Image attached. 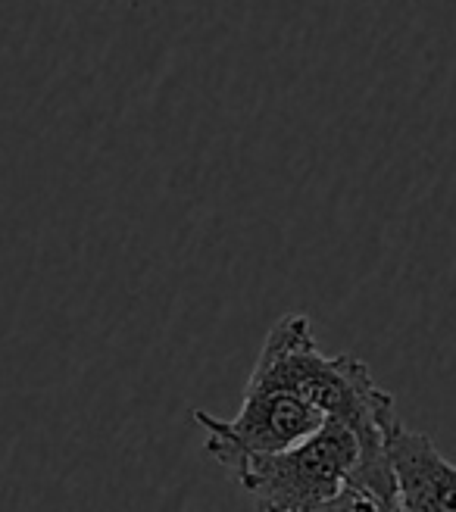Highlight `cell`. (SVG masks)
Returning a JSON list of instances; mask_svg holds the SVG:
<instances>
[{
    "label": "cell",
    "instance_id": "6da1fadb",
    "mask_svg": "<svg viewBox=\"0 0 456 512\" xmlns=\"http://www.w3.org/2000/svg\"><path fill=\"white\" fill-rule=\"evenodd\" d=\"M247 384L291 391L316 406L328 422L347 425L360 441V463L350 484L385 503L397 500V481L388 459V431L397 422L394 397L378 388L357 356H325L307 316L285 313L269 328Z\"/></svg>",
    "mask_w": 456,
    "mask_h": 512
},
{
    "label": "cell",
    "instance_id": "7a4b0ae2",
    "mask_svg": "<svg viewBox=\"0 0 456 512\" xmlns=\"http://www.w3.org/2000/svg\"><path fill=\"white\" fill-rule=\"evenodd\" d=\"M360 441L347 425L325 422L313 438L272 456H238L225 466L257 512H322L353 478Z\"/></svg>",
    "mask_w": 456,
    "mask_h": 512
},
{
    "label": "cell",
    "instance_id": "3957f363",
    "mask_svg": "<svg viewBox=\"0 0 456 512\" xmlns=\"http://www.w3.org/2000/svg\"><path fill=\"white\" fill-rule=\"evenodd\" d=\"M194 422L207 431V453L216 466L238 456H272L303 444L328 422L316 406L291 391H272L247 384L241 413L216 419L207 409H194Z\"/></svg>",
    "mask_w": 456,
    "mask_h": 512
},
{
    "label": "cell",
    "instance_id": "277c9868",
    "mask_svg": "<svg viewBox=\"0 0 456 512\" xmlns=\"http://www.w3.org/2000/svg\"><path fill=\"white\" fill-rule=\"evenodd\" d=\"M388 459L397 481V503L407 512H456V466L422 431L400 419L388 431Z\"/></svg>",
    "mask_w": 456,
    "mask_h": 512
},
{
    "label": "cell",
    "instance_id": "5b68a950",
    "mask_svg": "<svg viewBox=\"0 0 456 512\" xmlns=\"http://www.w3.org/2000/svg\"><path fill=\"white\" fill-rule=\"evenodd\" d=\"M322 512H388V503L378 500L375 494H369L363 488H357V484H347V488L332 503H328Z\"/></svg>",
    "mask_w": 456,
    "mask_h": 512
},
{
    "label": "cell",
    "instance_id": "8992f818",
    "mask_svg": "<svg viewBox=\"0 0 456 512\" xmlns=\"http://www.w3.org/2000/svg\"><path fill=\"white\" fill-rule=\"evenodd\" d=\"M388 512H407V509H403V506H400V503L394 500V503H388Z\"/></svg>",
    "mask_w": 456,
    "mask_h": 512
}]
</instances>
